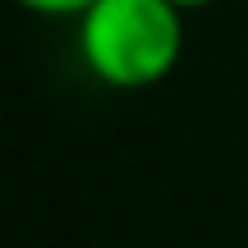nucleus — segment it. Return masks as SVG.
Instances as JSON below:
<instances>
[{
	"label": "nucleus",
	"mask_w": 248,
	"mask_h": 248,
	"mask_svg": "<svg viewBox=\"0 0 248 248\" xmlns=\"http://www.w3.org/2000/svg\"><path fill=\"white\" fill-rule=\"evenodd\" d=\"M175 5L188 14V9H207V5H221V0H175Z\"/></svg>",
	"instance_id": "obj_3"
},
{
	"label": "nucleus",
	"mask_w": 248,
	"mask_h": 248,
	"mask_svg": "<svg viewBox=\"0 0 248 248\" xmlns=\"http://www.w3.org/2000/svg\"><path fill=\"white\" fill-rule=\"evenodd\" d=\"M14 5L28 9V14H42V18H78L92 0H14Z\"/></svg>",
	"instance_id": "obj_2"
},
{
	"label": "nucleus",
	"mask_w": 248,
	"mask_h": 248,
	"mask_svg": "<svg viewBox=\"0 0 248 248\" xmlns=\"http://www.w3.org/2000/svg\"><path fill=\"white\" fill-rule=\"evenodd\" d=\"M184 9L175 0H92L78 14V60L115 92H142L175 74Z\"/></svg>",
	"instance_id": "obj_1"
}]
</instances>
